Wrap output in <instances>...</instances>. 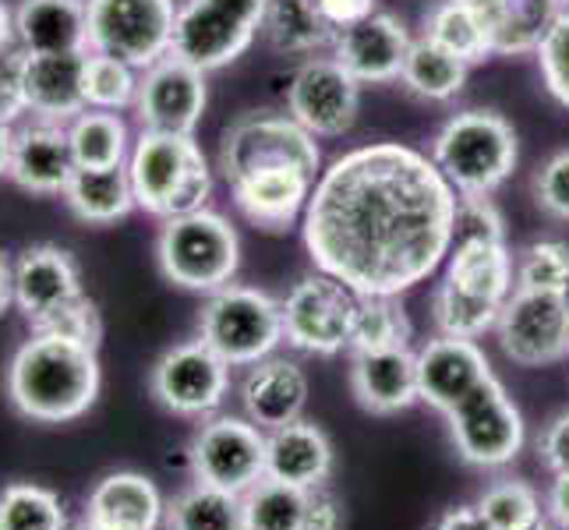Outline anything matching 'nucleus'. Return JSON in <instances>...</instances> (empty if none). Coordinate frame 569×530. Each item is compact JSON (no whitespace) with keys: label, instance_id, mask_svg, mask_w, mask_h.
Here are the masks:
<instances>
[{"label":"nucleus","instance_id":"nucleus-1","mask_svg":"<svg viewBox=\"0 0 569 530\" xmlns=\"http://www.w3.org/2000/svg\"><path fill=\"white\" fill-rule=\"evenodd\" d=\"M457 188L403 142H371L332 160L305 209L316 269L361 298H400L425 283L457 241Z\"/></svg>","mask_w":569,"mask_h":530},{"label":"nucleus","instance_id":"nucleus-2","mask_svg":"<svg viewBox=\"0 0 569 530\" xmlns=\"http://www.w3.org/2000/svg\"><path fill=\"white\" fill-rule=\"evenodd\" d=\"M8 397L18 414L43 424L82 418L100 397L96 350L61 337L32 332L11 358Z\"/></svg>","mask_w":569,"mask_h":530},{"label":"nucleus","instance_id":"nucleus-3","mask_svg":"<svg viewBox=\"0 0 569 530\" xmlns=\"http://www.w3.org/2000/svg\"><path fill=\"white\" fill-rule=\"evenodd\" d=\"M128 173L134 202L156 220L199 212L212 194V170L194 134L142 131L131 146Z\"/></svg>","mask_w":569,"mask_h":530},{"label":"nucleus","instance_id":"nucleus-4","mask_svg":"<svg viewBox=\"0 0 569 530\" xmlns=\"http://www.w3.org/2000/svg\"><path fill=\"white\" fill-rule=\"evenodd\" d=\"M431 160L457 194H492L517 170L520 142L513 124L496 110H463L439 128Z\"/></svg>","mask_w":569,"mask_h":530},{"label":"nucleus","instance_id":"nucleus-5","mask_svg":"<svg viewBox=\"0 0 569 530\" xmlns=\"http://www.w3.org/2000/svg\"><path fill=\"white\" fill-rule=\"evenodd\" d=\"M156 262L170 283L194 293H216L238 277L241 238L227 216L212 209L173 216L163 220L156 238Z\"/></svg>","mask_w":569,"mask_h":530},{"label":"nucleus","instance_id":"nucleus-6","mask_svg":"<svg viewBox=\"0 0 569 530\" xmlns=\"http://www.w3.org/2000/svg\"><path fill=\"white\" fill-rule=\"evenodd\" d=\"M199 340L230 368H251L277 353L283 340V308L266 290L227 283L209 293L199 316Z\"/></svg>","mask_w":569,"mask_h":530},{"label":"nucleus","instance_id":"nucleus-7","mask_svg":"<svg viewBox=\"0 0 569 530\" xmlns=\"http://www.w3.org/2000/svg\"><path fill=\"white\" fill-rule=\"evenodd\" d=\"M280 167L322 173V152L316 134L305 131L290 113L248 110L223 131L220 173L227 184L238 181V177L259 170H280Z\"/></svg>","mask_w":569,"mask_h":530},{"label":"nucleus","instance_id":"nucleus-8","mask_svg":"<svg viewBox=\"0 0 569 530\" xmlns=\"http://www.w3.org/2000/svg\"><path fill=\"white\" fill-rule=\"evenodd\" d=\"M361 293L350 290L343 280L316 269L301 277L280 301L283 308V340L287 347L316 358L350 350V332H355Z\"/></svg>","mask_w":569,"mask_h":530},{"label":"nucleus","instance_id":"nucleus-9","mask_svg":"<svg viewBox=\"0 0 569 530\" xmlns=\"http://www.w3.org/2000/svg\"><path fill=\"white\" fill-rule=\"evenodd\" d=\"M89 50L146 71L173 47V0H86Z\"/></svg>","mask_w":569,"mask_h":530},{"label":"nucleus","instance_id":"nucleus-10","mask_svg":"<svg viewBox=\"0 0 569 530\" xmlns=\"http://www.w3.org/2000/svg\"><path fill=\"white\" fill-rule=\"evenodd\" d=\"M446 421L460 460L485 470L513 463L527 439L520 410L506 397V386L496 376L485 379L470 397H463L446 414Z\"/></svg>","mask_w":569,"mask_h":530},{"label":"nucleus","instance_id":"nucleus-11","mask_svg":"<svg viewBox=\"0 0 569 530\" xmlns=\"http://www.w3.org/2000/svg\"><path fill=\"white\" fill-rule=\"evenodd\" d=\"M496 337L520 368H548L569 358V293L513 290L499 311Z\"/></svg>","mask_w":569,"mask_h":530},{"label":"nucleus","instance_id":"nucleus-12","mask_svg":"<svg viewBox=\"0 0 569 530\" xmlns=\"http://www.w3.org/2000/svg\"><path fill=\"white\" fill-rule=\"evenodd\" d=\"M194 481L244 496L266 478V431L248 418L220 414L209 418L191 439Z\"/></svg>","mask_w":569,"mask_h":530},{"label":"nucleus","instance_id":"nucleus-13","mask_svg":"<svg viewBox=\"0 0 569 530\" xmlns=\"http://www.w3.org/2000/svg\"><path fill=\"white\" fill-rule=\"evenodd\" d=\"M230 392V364L202 340L170 347L152 368V397L178 418H209Z\"/></svg>","mask_w":569,"mask_h":530},{"label":"nucleus","instance_id":"nucleus-14","mask_svg":"<svg viewBox=\"0 0 569 530\" xmlns=\"http://www.w3.org/2000/svg\"><path fill=\"white\" fill-rule=\"evenodd\" d=\"M361 110V82L332 57H311L287 86V113L316 139H337L350 131Z\"/></svg>","mask_w":569,"mask_h":530},{"label":"nucleus","instance_id":"nucleus-15","mask_svg":"<svg viewBox=\"0 0 569 530\" xmlns=\"http://www.w3.org/2000/svg\"><path fill=\"white\" fill-rule=\"evenodd\" d=\"M209 103L206 71L181 61L178 53H167L139 74V96H134V117L142 131H170L194 134Z\"/></svg>","mask_w":569,"mask_h":530},{"label":"nucleus","instance_id":"nucleus-16","mask_svg":"<svg viewBox=\"0 0 569 530\" xmlns=\"http://www.w3.org/2000/svg\"><path fill=\"white\" fill-rule=\"evenodd\" d=\"M410 32L397 14L376 11L365 22L347 26L332 32V61H337L350 78H358L361 86H386L397 82L407 50H410Z\"/></svg>","mask_w":569,"mask_h":530},{"label":"nucleus","instance_id":"nucleus-17","mask_svg":"<svg viewBox=\"0 0 569 530\" xmlns=\"http://www.w3.org/2000/svg\"><path fill=\"white\" fill-rule=\"evenodd\" d=\"M485 379H492L488 353L478 340L439 337L428 340L418 350V392L421 403L436 407L439 414H449L463 397H470Z\"/></svg>","mask_w":569,"mask_h":530},{"label":"nucleus","instance_id":"nucleus-18","mask_svg":"<svg viewBox=\"0 0 569 530\" xmlns=\"http://www.w3.org/2000/svg\"><path fill=\"white\" fill-rule=\"evenodd\" d=\"M254 29L241 26L223 8L209 4V0H184L178 8V22H173V47L181 61L194 64L199 71H220L233 64L238 57L254 43Z\"/></svg>","mask_w":569,"mask_h":530},{"label":"nucleus","instance_id":"nucleus-19","mask_svg":"<svg viewBox=\"0 0 569 530\" xmlns=\"http://www.w3.org/2000/svg\"><path fill=\"white\" fill-rule=\"evenodd\" d=\"M319 173L298 170V167H280V170H259L230 181L233 206L248 223L269 233H283L298 220H305V209L311 191H316Z\"/></svg>","mask_w":569,"mask_h":530},{"label":"nucleus","instance_id":"nucleus-20","mask_svg":"<svg viewBox=\"0 0 569 530\" xmlns=\"http://www.w3.org/2000/svg\"><path fill=\"white\" fill-rule=\"evenodd\" d=\"M74 298H82V277L74 259L57 244H32L14 262V308L29 326L47 322Z\"/></svg>","mask_w":569,"mask_h":530},{"label":"nucleus","instance_id":"nucleus-21","mask_svg":"<svg viewBox=\"0 0 569 530\" xmlns=\"http://www.w3.org/2000/svg\"><path fill=\"white\" fill-rule=\"evenodd\" d=\"M74 173V156L68 142V124L36 121L14 131L8 177L29 194H64Z\"/></svg>","mask_w":569,"mask_h":530},{"label":"nucleus","instance_id":"nucleus-22","mask_svg":"<svg viewBox=\"0 0 569 530\" xmlns=\"http://www.w3.org/2000/svg\"><path fill=\"white\" fill-rule=\"evenodd\" d=\"M241 407L251 424L262 431H277L283 424L301 421L308 407V376L293 358H266L248 368L241 382Z\"/></svg>","mask_w":569,"mask_h":530},{"label":"nucleus","instance_id":"nucleus-23","mask_svg":"<svg viewBox=\"0 0 569 530\" xmlns=\"http://www.w3.org/2000/svg\"><path fill=\"white\" fill-rule=\"evenodd\" d=\"M350 389L368 414H400L421 400L418 392V353L410 347L355 353L350 364Z\"/></svg>","mask_w":569,"mask_h":530},{"label":"nucleus","instance_id":"nucleus-24","mask_svg":"<svg viewBox=\"0 0 569 530\" xmlns=\"http://www.w3.org/2000/svg\"><path fill=\"white\" fill-rule=\"evenodd\" d=\"M332 474V442L311 421H293L277 431H266V478L316 492Z\"/></svg>","mask_w":569,"mask_h":530},{"label":"nucleus","instance_id":"nucleus-25","mask_svg":"<svg viewBox=\"0 0 569 530\" xmlns=\"http://www.w3.org/2000/svg\"><path fill=\"white\" fill-rule=\"evenodd\" d=\"M492 57L538 53L548 29L562 14L559 0H470Z\"/></svg>","mask_w":569,"mask_h":530},{"label":"nucleus","instance_id":"nucleus-26","mask_svg":"<svg viewBox=\"0 0 569 530\" xmlns=\"http://www.w3.org/2000/svg\"><path fill=\"white\" fill-rule=\"evenodd\" d=\"M86 57L82 53H29L26 64V96H29V113L36 121H53V124H71L86 107Z\"/></svg>","mask_w":569,"mask_h":530},{"label":"nucleus","instance_id":"nucleus-27","mask_svg":"<svg viewBox=\"0 0 569 530\" xmlns=\"http://www.w3.org/2000/svg\"><path fill=\"white\" fill-rule=\"evenodd\" d=\"M453 290L488 304H506L517 290V262L506 241L492 238H457L446 259V277Z\"/></svg>","mask_w":569,"mask_h":530},{"label":"nucleus","instance_id":"nucleus-28","mask_svg":"<svg viewBox=\"0 0 569 530\" xmlns=\"http://www.w3.org/2000/svg\"><path fill=\"white\" fill-rule=\"evenodd\" d=\"M14 39L26 53L89 50L86 0H22L14 8Z\"/></svg>","mask_w":569,"mask_h":530},{"label":"nucleus","instance_id":"nucleus-29","mask_svg":"<svg viewBox=\"0 0 569 530\" xmlns=\"http://www.w3.org/2000/svg\"><path fill=\"white\" fill-rule=\"evenodd\" d=\"M86 517L110 530H156L167 520V502L146 474L117 470L92 488Z\"/></svg>","mask_w":569,"mask_h":530},{"label":"nucleus","instance_id":"nucleus-30","mask_svg":"<svg viewBox=\"0 0 569 530\" xmlns=\"http://www.w3.org/2000/svg\"><path fill=\"white\" fill-rule=\"evenodd\" d=\"M64 202L82 223L107 227L124 220L139 206L134 202L128 163L121 167H74L64 188Z\"/></svg>","mask_w":569,"mask_h":530},{"label":"nucleus","instance_id":"nucleus-31","mask_svg":"<svg viewBox=\"0 0 569 530\" xmlns=\"http://www.w3.org/2000/svg\"><path fill=\"white\" fill-rule=\"evenodd\" d=\"M332 29L316 0H269L262 36L283 57H308L332 43Z\"/></svg>","mask_w":569,"mask_h":530},{"label":"nucleus","instance_id":"nucleus-32","mask_svg":"<svg viewBox=\"0 0 569 530\" xmlns=\"http://www.w3.org/2000/svg\"><path fill=\"white\" fill-rule=\"evenodd\" d=\"M467 71H470V64H463L457 53H449L439 43H431L428 36H421L407 50L400 82L407 86V92H415L418 100L446 103L463 92Z\"/></svg>","mask_w":569,"mask_h":530},{"label":"nucleus","instance_id":"nucleus-33","mask_svg":"<svg viewBox=\"0 0 569 530\" xmlns=\"http://www.w3.org/2000/svg\"><path fill=\"white\" fill-rule=\"evenodd\" d=\"M74 167H121L131 156V134L121 113L82 110L68 124Z\"/></svg>","mask_w":569,"mask_h":530},{"label":"nucleus","instance_id":"nucleus-34","mask_svg":"<svg viewBox=\"0 0 569 530\" xmlns=\"http://www.w3.org/2000/svg\"><path fill=\"white\" fill-rule=\"evenodd\" d=\"M421 26L431 43L457 53L463 64H481L492 57L488 53V39H485V29L478 22L475 8H470V0H431L425 8Z\"/></svg>","mask_w":569,"mask_h":530},{"label":"nucleus","instance_id":"nucleus-35","mask_svg":"<svg viewBox=\"0 0 569 530\" xmlns=\"http://www.w3.org/2000/svg\"><path fill=\"white\" fill-rule=\"evenodd\" d=\"M167 530H244L241 496L194 481L167 506Z\"/></svg>","mask_w":569,"mask_h":530},{"label":"nucleus","instance_id":"nucleus-36","mask_svg":"<svg viewBox=\"0 0 569 530\" xmlns=\"http://www.w3.org/2000/svg\"><path fill=\"white\" fill-rule=\"evenodd\" d=\"M244 530H305L308 492L283 481L262 478L241 496Z\"/></svg>","mask_w":569,"mask_h":530},{"label":"nucleus","instance_id":"nucleus-37","mask_svg":"<svg viewBox=\"0 0 569 530\" xmlns=\"http://www.w3.org/2000/svg\"><path fill=\"white\" fill-rule=\"evenodd\" d=\"M475 506L492 530H538L545 523L541 496L517 478H499L496 484H488Z\"/></svg>","mask_w":569,"mask_h":530},{"label":"nucleus","instance_id":"nucleus-38","mask_svg":"<svg viewBox=\"0 0 569 530\" xmlns=\"http://www.w3.org/2000/svg\"><path fill=\"white\" fill-rule=\"evenodd\" d=\"M410 340V319L397 298H361L355 332H350V350L371 353V350H392L407 347Z\"/></svg>","mask_w":569,"mask_h":530},{"label":"nucleus","instance_id":"nucleus-39","mask_svg":"<svg viewBox=\"0 0 569 530\" xmlns=\"http://www.w3.org/2000/svg\"><path fill=\"white\" fill-rule=\"evenodd\" d=\"M139 74L131 64L117 61L107 53H92L86 57V74H82V89H86V107L89 110H128L134 107V96H139Z\"/></svg>","mask_w":569,"mask_h":530},{"label":"nucleus","instance_id":"nucleus-40","mask_svg":"<svg viewBox=\"0 0 569 530\" xmlns=\"http://www.w3.org/2000/svg\"><path fill=\"white\" fill-rule=\"evenodd\" d=\"M0 530H68V517L47 488L11 484L0 492Z\"/></svg>","mask_w":569,"mask_h":530},{"label":"nucleus","instance_id":"nucleus-41","mask_svg":"<svg viewBox=\"0 0 569 530\" xmlns=\"http://www.w3.org/2000/svg\"><path fill=\"white\" fill-rule=\"evenodd\" d=\"M499 304H488L478 298H467V293L453 290L446 280L431 293V316L442 337H460V340H478L488 329H496L499 322Z\"/></svg>","mask_w":569,"mask_h":530},{"label":"nucleus","instance_id":"nucleus-42","mask_svg":"<svg viewBox=\"0 0 569 530\" xmlns=\"http://www.w3.org/2000/svg\"><path fill=\"white\" fill-rule=\"evenodd\" d=\"M517 290H552L569 293V244L535 241L517 254Z\"/></svg>","mask_w":569,"mask_h":530},{"label":"nucleus","instance_id":"nucleus-43","mask_svg":"<svg viewBox=\"0 0 569 530\" xmlns=\"http://www.w3.org/2000/svg\"><path fill=\"white\" fill-rule=\"evenodd\" d=\"M32 332H43V337H61L71 343H82V347H100L103 337V319H100V308L96 301H89L86 293L74 298L71 304H64L61 311H53L47 322L32 326Z\"/></svg>","mask_w":569,"mask_h":530},{"label":"nucleus","instance_id":"nucleus-44","mask_svg":"<svg viewBox=\"0 0 569 530\" xmlns=\"http://www.w3.org/2000/svg\"><path fill=\"white\" fill-rule=\"evenodd\" d=\"M538 68L545 78V89L556 96L562 107H569V8L548 29L545 43L538 47Z\"/></svg>","mask_w":569,"mask_h":530},{"label":"nucleus","instance_id":"nucleus-45","mask_svg":"<svg viewBox=\"0 0 569 530\" xmlns=\"http://www.w3.org/2000/svg\"><path fill=\"white\" fill-rule=\"evenodd\" d=\"M535 202L552 220L569 223V149L548 156L541 170L535 173Z\"/></svg>","mask_w":569,"mask_h":530},{"label":"nucleus","instance_id":"nucleus-46","mask_svg":"<svg viewBox=\"0 0 569 530\" xmlns=\"http://www.w3.org/2000/svg\"><path fill=\"white\" fill-rule=\"evenodd\" d=\"M26 64L29 53L11 43L0 50V121L14 124L18 117L29 113V96H26Z\"/></svg>","mask_w":569,"mask_h":530},{"label":"nucleus","instance_id":"nucleus-47","mask_svg":"<svg viewBox=\"0 0 569 530\" xmlns=\"http://www.w3.org/2000/svg\"><path fill=\"white\" fill-rule=\"evenodd\" d=\"M457 238H492V241H506L502 212L496 209L492 194H460V206H457Z\"/></svg>","mask_w":569,"mask_h":530},{"label":"nucleus","instance_id":"nucleus-48","mask_svg":"<svg viewBox=\"0 0 569 530\" xmlns=\"http://www.w3.org/2000/svg\"><path fill=\"white\" fill-rule=\"evenodd\" d=\"M538 457L552 474H569V410L545 424L538 439Z\"/></svg>","mask_w":569,"mask_h":530},{"label":"nucleus","instance_id":"nucleus-49","mask_svg":"<svg viewBox=\"0 0 569 530\" xmlns=\"http://www.w3.org/2000/svg\"><path fill=\"white\" fill-rule=\"evenodd\" d=\"M305 530H343V509L332 499L326 488L308 492V509H305Z\"/></svg>","mask_w":569,"mask_h":530},{"label":"nucleus","instance_id":"nucleus-50","mask_svg":"<svg viewBox=\"0 0 569 530\" xmlns=\"http://www.w3.org/2000/svg\"><path fill=\"white\" fill-rule=\"evenodd\" d=\"M322 18L332 29H347V26H358L365 22L368 14H376L379 0H316Z\"/></svg>","mask_w":569,"mask_h":530},{"label":"nucleus","instance_id":"nucleus-51","mask_svg":"<svg viewBox=\"0 0 569 530\" xmlns=\"http://www.w3.org/2000/svg\"><path fill=\"white\" fill-rule=\"evenodd\" d=\"M209 4L223 8L230 18H238L241 26H248V29H254V32H262V18H266L269 0H209Z\"/></svg>","mask_w":569,"mask_h":530},{"label":"nucleus","instance_id":"nucleus-52","mask_svg":"<svg viewBox=\"0 0 569 530\" xmlns=\"http://www.w3.org/2000/svg\"><path fill=\"white\" fill-rule=\"evenodd\" d=\"M545 513L552 517L556 527L569 530V474H552V488H548Z\"/></svg>","mask_w":569,"mask_h":530},{"label":"nucleus","instance_id":"nucleus-53","mask_svg":"<svg viewBox=\"0 0 569 530\" xmlns=\"http://www.w3.org/2000/svg\"><path fill=\"white\" fill-rule=\"evenodd\" d=\"M431 530H492V527L478 513V506H457V509H446Z\"/></svg>","mask_w":569,"mask_h":530},{"label":"nucleus","instance_id":"nucleus-54","mask_svg":"<svg viewBox=\"0 0 569 530\" xmlns=\"http://www.w3.org/2000/svg\"><path fill=\"white\" fill-rule=\"evenodd\" d=\"M14 304V266L0 254V319H4V311Z\"/></svg>","mask_w":569,"mask_h":530},{"label":"nucleus","instance_id":"nucleus-55","mask_svg":"<svg viewBox=\"0 0 569 530\" xmlns=\"http://www.w3.org/2000/svg\"><path fill=\"white\" fill-rule=\"evenodd\" d=\"M11 43H18L14 39V11H8L4 0H0V50H8Z\"/></svg>","mask_w":569,"mask_h":530},{"label":"nucleus","instance_id":"nucleus-56","mask_svg":"<svg viewBox=\"0 0 569 530\" xmlns=\"http://www.w3.org/2000/svg\"><path fill=\"white\" fill-rule=\"evenodd\" d=\"M11 146H14V128L0 121V173H8V163H11Z\"/></svg>","mask_w":569,"mask_h":530},{"label":"nucleus","instance_id":"nucleus-57","mask_svg":"<svg viewBox=\"0 0 569 530\" xmlns=\"http://www.w3.org/2000/svg\"><path fill=\"white\" fill-rule=\"evenodd\" d=\"M78 530H110V527H103V523H96V520H82V523H78Z\"/></svg>","mask_w":569,"mask_h":530},{"label":"nucleus","instance_id":"nucleus-58","mask_svg":"<svg viewBox=\"0 0 569 530\" xmlns=\"http://www.w3.org/2000/svg\"><path fill=\"white\" fill-rule=\"evenodd\" d=\"M538 530H562V527H556V523H541Z\"/></svg>","mask_w":569,"mask_h":530},{"label":"nucleus","instance_id":"nucleus-59","mask_svg":"<svg viewBox=\"0 0 569 530\" xmlns=\"http://www.w3.org/2000/svg\"><path fill=\"white\" fill-rule=\"evenodd\" d=\"M559 4H562V8H569V0H559Z\"/></svg>","mask_w":569,"mask_h":530}]
</instances>
